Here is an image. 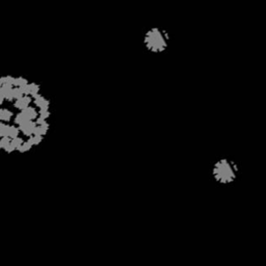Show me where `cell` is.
Masks as SVG:
<instances>
[{"instance_id":"cell-1","label":"cell","mask_w":266,"mask_h":266,"mask_svg":"<svg viewBox=\"0 0 266 266\" xmlns=\"http://www.w3.org/2000/svg\"><path fill=\"white\" fill-rule=\"evenodd\" d=\"M238 175V167L233 160L228 158H221L214 163L212 168V176L219 184L233 183Z\"/></svg>"},{"instance_id":"cell-2","label":"cell","mask_w":266,"mask_h":266,"mask_svg":"<svg viewBox=\"0 0 266 266\" xmlns=\"http://www.w3.org/2000/svg\"><path fill=\"white\" fill-rule=\"evenodd\" d=\"M168 33L158 27L150 28L145 34L144 45L149 52L158 54L164 52L168 47Z\"/></svg>"},{"instance_id":"cell-3","label":"cell","mask_w":266,"mask_h":266,"mask_svg":"<svg viewBox=\"0 0 266 266\" xmlns=\"http://www.w3.org/2000/svg\"><path fill=\"white\" fill-rule=\"evenodd\" d=\"M36 126L38 125H36V121H28L27 123H25V124L19 126V129L24 135L30 137L34 134V130H36Z\"/></svg>"},{"instance_id":"cell-4","label":"cell","mask_w":266,"mask_h":266,"mask_svg":"<svg viewBox=\"0 0 266 266\" xmlns=\"http://www.w3.org/2000/svg\"><path fill=\"white\" fill-rule=\"evenodd\" d=\"M32 97L31 96H23L21 99L19 100H16L15 103H14V106L16 108H18L20 110H24L25 108L29 107V104L32 101Z\"/></svg>"},{"instance_id":"cell-5","label":"cell","mask_w":266,"mask_h":266,"mask_svg":"<svg viewBox=\"0 0 266 266\" xmlns=\"http://www.w3.org/2000/svg\"><path fill=\"white\" fill-rule=\"evenodd\" d=\"M33 102L36 104V107L40 108V110H48L50 105V102L48 99H46L45 97H43L42 95H38L33 98Z\"/></svg>"},{"instance_id":"cell-6","label":"cell","mask_w":266,"mask_h":266,"mask_svg":"<svg viewBox=\"0 0 266 266\" xmlns=\"http://www.w3.org/2000/svg\"><path fill=\"white\" fill-rule=\"evenodd\" d=\"M22 112L24 113L30 121H34V120H36L40 116V112H38V111L36 110V108L30 107V106L25 108L24 110H22Z\"/></svg>"},{"instance_id":"cell-7","label":"cell","mask_w":266,"mask_h":266,"mask_svg":"<svg viewBox=\"0 0 266 266\" xmlns=\"http://www.w3.org/2000/svg\"><path fill=\"white\" fill-rule=\"evenodd\" d=\"M13 116H14V113L11 112V110L6 109V108H2V109L0 110V120H1L2 122H10Z\"/></svg>"},{"instance_id":"cell-8","label":"cell","mask_w":266,"mask_h":266,"mask_svg":"<svg viewBox=\"0 0 266 266\" xmlns=\"http://www.w3.org/2000/svg\"><path fill=\"white\" fill-rule=\"evenodd\" d=\"M28 121H30V120L28 119L27 116L22 112V111H21V112H20V113L17 114L16 118H15V124L19 125V126H21V125H23V124H25V123H27Z\"/></svg>"},{"instance_id":"cell-9","label":"cell","mask_w":266,"mask_h":266,"mask_svg":"<svg viewBox=\"0 0 266 266\" xmlns=\"http://www.w3.org/2000/svg\"><path fill=\"white\" fill-rule=\"evenodd\" d=\"M19 132H20L19 128H17L16 126H11L10 130H8V137H10L11 139L19 137Z\"/></svg>"},{"instance_id":"cell-10","label":"cell","mask_w":266,"mask_h":266,"mask_svg":"<svg viewBox=\"0 0 266 266\" xmlns=\"http://www.w3.org/2000/svg\"><path fill=\"white\" fill-rule=\"evenodd\" d=\"M29 83V82H28V80L27 79H25L24 77H17V78L15 79V83H14V87H23V85H26V84H28Z\"/></svg>"},{"instance_id":"cell-11","label":"cell","mask_w":266,"mask_h":266,"mask_svg":"<svg viewBox=\"0 0 266 266\" xmlns=\"http://www.w3.org/2000/svg\"><path fill=\"white\" fill-rule=\"evenodd\" d=\"M24 139L21 138V137H16V138H13L11 141V145L15 148V150H18V149L21 147V146L24 144Z\"/></svg>"},{"instance_id":"cell-12","label":"cell","mask_w":266,"mask_h":266,"mask_svg":"<svg viewBox=\"0 0 266 266\" xmlns=\"http://www.w3.org/2000/svg\"><path fill=\"white\" fill-rule=\"evenodd\" d=\"M42 141H43V136H41V135H32V136H30L29 138H28L27 141L29 142L30 145L36 146V145L41 144Z\"/></svg>"},{"instance_id":"cell-13","label":"cell","mask_w":266,"mask_h":266,"mask_svg":"<svg viewBox=\"0 0 266 266\" xmlns=\"http://www.w3.org/2000/svg\"><path fill=\"white\" fill-rule=\"evenodd\" d=\"M11 95H13V98H14V100H19V99H21L23 96H25L24 94L22 93V91L20 90V87H14L13 88V91H11Z\"/></svg>"},{"instance_id":"cell-14","label":"cell","mask_w":266,"mask_h":266,"mask_svg":"<svg viewBox=\"0 0 266 266\" xmlns=\"http://www.w3.org/2000/svg\"><path fill=\"white\" fill-rule=\"evenodd\" d=\"M10 127L11 126L4 124V123H1V124H0V136L1 137L8 136V130H10Z\"/></svg>"},{"instance_id":"cell-15","label":"cell","mask_w":266,"mask_h":266,"mask_svg":"<svg viewBox=\"0 0 266 266\" xmlns=\"http://www.w3.org/2000/svg\"><path fill=\"white\" fill-rule=\"evenodd\" d=\"M11 139L8 136L1 137V141H0V148L4 150L5 148L8 147V146L11 145Z\"/></svg>"},{"instance_id":"cell-16","label":"cell","mask_w":266,"mask_h":266,"mask_svg":"<svg viewBox=\"0 0 266 266\" xmlns=\"http://www.w3.org/2000/svg\"><path fill=\"white\" fill-rule=\"evenodd\" d=\"M31 147H32V145H30L29 142H28L27 141L24 142V144H23L21 147H20L19 149H18V151L20 153H25V152H28V151L30 150L31 149Z\"/></svg>"},{"instance_id":"cell-17","label":"cell","mask_w":266,"mask_h":266,"mask_svg":"<svg viewBox=\"0 0 266 266\" xmlns=\"http://www.w3.org/2000/svg\"><path fill=\"white\" fill-rule=\"evenodd\" d=\"M4 151H5V152H6V153L11 154V153H13L14 151H15V148H14L11 145H10V146H8V147H6V148L4 149Z\"/></svg>"}]
</instances>
